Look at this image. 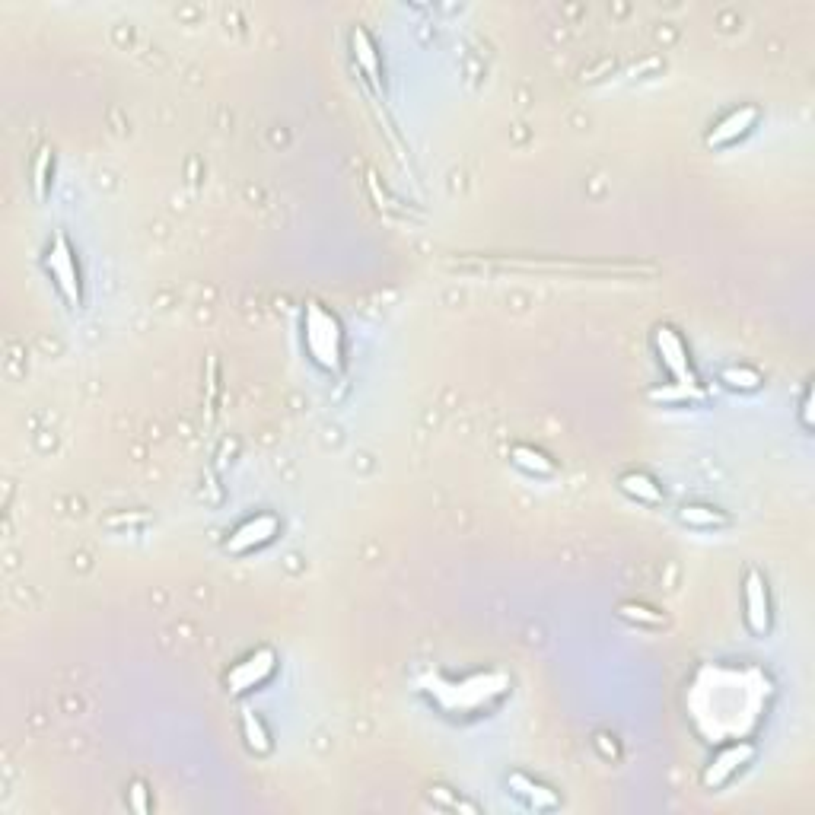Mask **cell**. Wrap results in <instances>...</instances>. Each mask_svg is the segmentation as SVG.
<instances>
[{
  "mask_svg": "<svg viewBox=\"0 0 815 815\" xmlns=\"http://www.w3.org/2000/svg\"><path fill=\"white\" fill-rule=\"evenodd\" d=\"M679 519L691 529H723V526H730V516H726L723 510H717V507H710V504H682Z\"/></svg>",
  "mask_w": 815,
  "mask_h": 815,
  "instance_id": "15",
  "label": "cell"
},
{
  "mask_svg": "<svg viewBox=\"0 0 815 815\" xmlns=\"http://www.w3.org/2000/svg\"><path fill=\"white\" fill-rule=\"evenodd\" d=\"M303 344L319 370L341 373L344 367V328L335 312L322 303H306L303 309Z\"/></svg>",
  "mask_w": 815,
  "mask_h": 815,
  "instance_id": "2",
  "label": "cell"
},
{
  "mask_svg": "<svg viewBox=\"0 0 815 815\" xmlns=\"http://www.w3.org/2000/svg\"><path fill=\"white\" fill-rule=\"evenodd\" d=\"M242 739H246V749L252 755H271L274 749L268 723L262 714H255V710H242Z\"/></svg>",
  "mask_w": 815,
  "mask_h": 815,
  "instance_id": "14",
  "label": "cell"
},
{
  "mask_svg": "<svg viewBox=\"0 0 815 815\" xmlns=\"http://www.w3.org/2000/svg\"><path fill=\"white\" fill-rule=\"evenodd\" d=\"M618 615L624 621H634V624H647V628H663L666 624V615L650 609V605H640V602H621L618 605Z\"/></svg>",
  "mask_w": 815,
  "mask_h": 815,
  "instance_id": "18",
  "label": "cell"
},
{
  "mask_svg": "<svg viewBox=\"0 0 815 815\" xmlns=\"http://www.w3.org/2000/svg\"><path fill=\"white\" fill-rule=\"evenodd\" d=\"M653 348H656V354H660V363L669 370L672 386L679 389L688 402H691V398H704L698 376H695V370H691L688 344L672 325H656L653 328Z\"/></svg>",
  "mask_w": 815,
  "mask_h": 815,
  "instance_id": "3",
  "label": "cell"
},
{
  "mask_svg": "<svg viewBox=\"0 0 815 815\" xmlns=\"http://www.w3.org/2000/svg\"><path fill=\"white\" fill-rule=\"evenodd\" d=\"M45 268L51 274V281H55L58 293L64 297V303L71 306V309H83L80 265H77V255H74L71 239H67L64 233H55V239H51V246L45 252Z\"/></svg>",
  "mask_w": 815,
  "mask_h": 815,
  "instance_id": "4",
  "label": "cell"
},
{
  "mask_svg": "<svg viewBox=\"0 0 815 815\" xmlns=\"http://www.w3.org/2000/svg\"><path fill=\"white\" fill-rule=\"evenodd\" d=\"M128 806H131L134 812H150V803H147V787H144V784H134V787L128 790Z\"/></svg>",
  "mask_w": 815,
  "mask_h": 815,
  "instance_id": "20",
  "label": "cell"
},
{
  "mask_svg": "<svg viewBox=\"0 0 815 815\" xmlns=\"http://www.w3.org/2000/svg\"><path fill=\"white\" fill-rule=\"evenodd\" d=\"M758 118H761L758 106H739V109H733L730 115H723L717 125L707 131V147H730V144H736L739 137H745V134H749L758 125Z\"/></svg>",
  "mask_w": 815,
  "mask_h": 815,
  "instance_id": "9",
  "label": "cell"
},
{
  "mask_svg": "<svg viewBox=\"0 0 815 815\" xmlns=\"http://www.w3.org/2000/svg\"><path fill=\"white\" fill-rule=\"evenodd\" d=\"M507 787H510L513 796H519V800H523L526 806H532V809H558L561 806L558 793H554L548 784H542V780L523 774V771H513L507 777Z\"/></svg>",
  "mask_w": 815,
  "mask_h": 815,
  "instance_id": "10",
  "label": "cell"
},
{
  "mask_svg": "<svg viewBox=\"0 0 815 815\" xmlns=\"http://www.w3.org/2000/svg\"><path fill=\"white\" fill-rule=\"evenodd\" d=\"M430 800H437V803H443L446 809H462V812H478V806H472V803H465V800H456L453 793H449L446 787H433L430 790Z\"/></svg>",
  "mask_w": 815,
  "mask_h": 815,
  "instance_id": "19",
  "label": "cell"
},
{
  "mask_svg": "<svg viewBox=\"0 0 815 815\" xmlns=\"http://www.w3.org/2000/svg\"><path fill=\"white\" fill-rule=\"evenodd\" d=\"M618 488H621V494H628L631 500H637V504H647V507H660L663 500H666L663 488L647 472H624V475H618Z\"/></svg>",
  "mask_w": 815,
  "mask_h": 815,
  "instance_id": "12",
  "label": "cell"
},
{
  "mask_svg": "<svg viewBox=\"0 0 815 815\" xmlns=\"http://www.w3.org/2000/svg\"><path fill=\"white\" fill-rule=\"evenodd\" d=\"M720 383L733 392H755L765 383V376H761L755 367H745V363H736V367H723L720 370Z\"/></svg>",
  "mask_w": 815,
  "mask_h": 815,
  "instance_id": "16",
  "label": "cell"
},
{
  "mask_svg": "<svg viewBox=\"0 0 815 815\" xmlns=\"http://www.w3.org/2000/svg\"><path fill=\"white\" fill-rule=\"evenodd\" d=\"M510 462H513L516 468H523L526 475H535V478H551V475H558V465H554V459L545 453V449L529 446V443H516V446H510Z\"/></svg>",
  "mask_w": 815,
  "mask_h": 815,
  "instance_id": "13",
  "label": "cell"
},
{
  "mask_svg": "<svg viewBox=\"0 0 815 815\" xmlns=\"http://www.w3.org/2000/svg\"><path fill=\"white\" fill-rule=\"evenodd\" d=\"M274 672H277V653L271 647H258L246 660H239L223 682H227L230 695H249V691L262 688Z\"/></svg>",
  "mask_w": 815,
  "mask_h": 815,
  "instance_id": "5",
  "label": "cell"
},
{
  "mask_svg": "<svg viewBox=\"0 0 815 815\" xmlns=\"http://www.w3.org/2000/svg\"><path fill=\"white\" fill-rule=\"evenodd\" d=\"M351 51H354V61L367 80L376 86V90H383V64H379V48L373 42V36L363 26H354L351 29Z\"/></svg>",
  "mask_w": 815,
  "mask_h": 815,
  "instance_id": "11",
  "label": "cell"
},
{
  "mask_svg": "<svg viewBox=\"0 0 815 815\" xmlns=\"http://www.w3.org/2000/svg\"><path fill=\"white\" fill-rule=\"evenodd\" d=\"M755 758V745L752 742H730V745H723V749L714 755V761L707 765L704 771V787L707 790H720L723 784H730V777L745 768L749 761Z\"/></svg>",
  "mask_w": 815,
  "mask_h": 815,
  "instance_id": "8",
  "label": "cell"
},
{
  "mask_svg": "<svg viewBox=\"0 0 815 815\" xmlns=\"http://www.w3.org/2000/svg\"><path fill=\"white\" fill-rule=\"evenodd\" d=\"M277 532H281V519H277L274 513H255V516L246 519V523H239L230 532L227 551L230 554H249L255 548H265V545L274 542Z\"/></svg>",
  "mask_w": 815,
  "mask_h": 815,
  "instance_id": "6",
  "label": "cell"
},
{
  "mask_svg": "<svg viewBox=\"0 0 815 815\" xmlns=\"http://www.w3.org/2000/svg\"><path fill=\"white\" fill-rule=\"evenodd\" d=\"M424 691L430 695V701L437 704L443 714H481V710L494 707L500 698L510 691V675L491 669V672H475L465 675V679H433L424 682Z\"/></svg>",
  "mask_w": 815,
  "mask_h": 815,
  "instance_id": "1",
  "label": "cell"
},
{
  "mask_svg": "<svg viewBox=\"0 0 815 815\" xmlns=\"http://www.w3.org/2000/svg\"><path fill=\"white\" fill-rule=\"evenodd\" d=\"M51 169H55V156H51V147H39L36 163H32V192H36V201L48 198Z\"/></svg>",
  "mask_w": 815,
  "mask_h": 815,
  "instance_id": "17",
  "label": "cell"
},
{
  "mask_svg": "<svg viewBox=\"0 0 815 815\" xmlns=\"http://www.w3.org/2000/svg\"><path fill=\"white\" fill-rule=\"evenodd\" d=\"M742 599H745V624L755 637H765L771 631V596H768V580L749 570L742 586Z\"/></svg>",
  "mask_w": 815,
  "mask_h": 815,
  "instance_id": "7",
  "label": "cell"
},
{
  "mask_svg": "<svg viewBox=\"0 0 815 815\" xmlns=\"http://www.w3.org/2000/svg\"><path fill=\"white\" fill-rule=\"evenodd\" d=\"M800 414H803V427H806V430H812V386H806V392H803Z\"/></svg>",
  "mask_w": 815,
  "mask_h": 815,
  "instance_id": "21",
  "label": "cell"
}]
</instances>
